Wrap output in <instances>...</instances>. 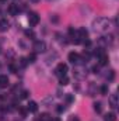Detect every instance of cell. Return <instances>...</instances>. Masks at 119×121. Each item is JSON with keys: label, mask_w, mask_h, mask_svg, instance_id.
<instances>
[{"label": "cell", "mask_w": 119, "mask_h": 121, "mask_svg": "<svg viewBox=\"0 0 119 121\" xmlns=\"http://www.w3.org/2000/svg\"><path fill=\"white\" fill-rule=\"evenodd\" d=\"M8 27H10V24L7 20H0V31H7Z\"/></svg>", "instance_id": "30bf717a"}, {"label": "cell", "mask_w": 119, "mask_h": 121, "mask_svg": "<svg viewBox=\"0 0 119 121\" xmlns=\"http://www.w3.org/2000/svg\"><path fill=\"white\" fill-rule=\"evenodd\" d=\"M27 97H28V91L23 90V91H21V99H27Z\"/></svg>", "instance_id": "e0dca14e"}, {"label": "cell", "mask_w": 119, "mask_h": 121, "mask_svg": "<svg viewBox=\"0 0 119 121\" xmlns=\"http://www.w3.org/2000/svg\"><path fill=\"white\" fill-rule=\"evenodd\" d=\"M8 13L11 16H17L18 14V6L17 4H10L8 6Z\"/></svg>", "instance_id": "8992f818"}, {"label": "cell", "mask_w": 119, "mask_h": 121, "mask_svg": "<svg viewBox=\"0 0 119 121\" xmlns=\"http://www.w3.org/2000/svg\"><path fill=\"white\" fill-rule=\"evenodd\" d=\"M25 35H27V37H31V38H34V37H35V35H34V32H32V31H25Z\"/></svg>", "instance_id": "d6986e66"}, {"label": "cell", "mask_w": 119, "mask_h": 121, "mask_svg": "<svg viewBox=\"0 0 119 121\" xmlns=\"http://www.w3.org/2000/svg\"><path fill=\"white\" fill-rule=\"evenodd\" d=\"M10 70H11L13 73H16V72H17V68H16L14 65H10Z\"/></svg>", "instance_id": "ffe728a7"}, {"label": "cell", "mask_w": 119, "mask_h": 121, "mask_svg": "<svg viewBox=\"0 0 119 121\" xmlns=\"http://www.w3.org/2000/svg\"><path fill=\"white\" fill-rule=\"evenodd\" d=\"M28 21H30L31 26H36V24L39 23V16H38V13L31 11L30 14H28Z\"/></svg>", "instance_id": "7a4b0ae2"}, {"label": "cell", "mask_w": 119, "mask_h": 121, "mask_svg": "<svg viewBox=\"0 0 119 121\" xmlns=\"http://www.w3.org/2000/svg\"><path fill=\"white\" fill-rule=\"evenodd\" d=\"M67 83H69V78H67V76H62V78H60V85H62V86H66Z\"/></svg>", "instance_id": "4fadbf2b"}, {"label": "cell", "mask_w": 119, "mask_h": 121, "mask_svg": "<svg viewBox=\"0 0 119 121\" xmlns=\"http://www.w3.org/2000/svg\"><path fill=\"white\" fill-rule=\"evenodd\" d=\"M94 110H95L97 113H101V111H102V106H101V103H94Z\"/></svg>", "instance_id": "5bb4252c"}, {"label": "cell", "mask_w": 119, "mask_h": 121, "mask_svg": "<svg viewBox=\"0 0 119 121\" xmlns=\"http://www.w3.org/2000/svg\"><path fill=\"white\" fill-rule=\"evenodd\" d=\"M34 49H35V52H44L46 49V44L44 41H36L34 44Z\"/></svg>", "instance_id": "3957f363"}, {"label": "cell", "mask_w": 119, "mask_h": 121, "mask_svg": "<svg viewBox=\"0 0 119 121\" xmlns=\"http://www.w3.org/2000/svg\"><path fill=\"white\" fill-rule=\"evenodd\" d=\"M109 104H111L112 108H116V107H118V94H116V93L111 94V97H109Z\"/></svg>", "instance_id": "277c9868"}, {"label": "cell", "mask_w": 119, "mask_h": 121, "mask_svg": "<svg viewBox=\"0 0 119 121\" xmlns=\"http://www.w3.org/2000/svg\"><path fill=\"white\" fill-rule=\"evenodd\" d=\"M92 70H94V73H98V70H99V68H98V66H94V68H92Z\"/></svg>", "instance_id": "7402d4cb"}, {"label": "cell", "mask_w": 119, "mask_h": 121, "mask_svg": "<svg viewBox=\"0 0 119 121\" xmlns=\"http://www.w3.org/2000/svg\"><path fill=\"white\" fill-rule=\"evenodd\" d=\"M0 1H6V0H0Z\"/></svg>", "instance_id": "4316f807"}, {"label": "cell", "mask_w": 119, "mask_h": 121, "mask_svg": "<svg viewBox=\"0 0 119 121\" xmlns=\"http://www.w3.org/2000/svg\"><path fill=\"white\" fill-rule=\"evenodd\" d=\"M48 120H49V114H48V113H44V114H41L39 121H48Z\"/></svg>", "instance_id": "9a60e30c"}, {"label": "cell", "mask_w": 119, "mask_h": 121, "mask_svg": "<svg viewBox=\"0 0 119 121\" xmlns=\"http://www.w3.org/2000/svg\"><path fill=\"white\" fill-rule=\"evenodd\" d=\"M8 86V79H7V76H0V87L1 89H4V87H7Z\"/></svg>", "instance_id": "52a82bcc"}, {"label": "cell", "mask_w": 119, "mask_h": 121, "mask_svg": "<svg viewBox=\"0 0 119 121\" xmlns=\"http://www.w3.org/2000/svg\"><path fill=\"white\" fill-rule=\"evenodd\" d=\"M101 93H102V94H107V93H108V86H102V87H101Z\"/></svg>", "instance_id": "ac0fdd59"}, {"label": "cell", "mask_w": 119, "mask_h": 121, "mask_svg": "<svg viewBox=\"0 0 119 121\" xmlns=\"http://www.w3.org/2000/svg\"><path fill=\"white\" fill-rule=\"evenodd\" d=\"M69 60H70L71 63H79L80 55H79L77 52H70V54H69Z\"/></svg>", "instance_id": "5b68a950"}, {"label": "cell", "mask_w": 119, "mask_h": 121, "mask_svg": "<svg viewBox=\"0 0 119 121\" xmlns=\"http://www.w3.org/2000/svg\"><path fill=\"white\" fill-rule=\"evenodd\" d=\"M30 1H32V3H38L39 0H30Z\"/></svg>", "instance_id": "d4e9b609"}, {"label": "cell", "mask_w": 119, "mask_h": 121, "mask_svg": "<svg viewBox=\"0 0 119 121\" xmlns=\"http://www.w3.org/2000/svg\"><path fill=\"white\" fill-rule=\"evenodd\" d=\"M104 121H116V116H115V113H108V114L104 117Z\"/></svg>", "instance_id": "8fae6325"}, {"label": "cell", "mask_w": 119, "mask_h": 121, "mask_svg": "<svg viewBox=\"0 0 119 121\" xmlns=\"http://www.w3.org/2000/svg\"><path fill=\"white\" fill-rule=\"evenodd\" d=\"M77 32L80 34V37H79V38H87V30H86V28H80Z\"/></svg>", "instance_id": "7c38bea8"}, {"label": "cell", "mask_w": 119, "mask_h": 121, "mask_svg": "<svg viewBox=\"0 0 119 121\" xmlns=\"http://www.w3.org/2000/svg\"><path fill=\"white\" fill-rule=\"evenodd\" d=\"M98 58H99V65H101V66L107 65V63H108V60H109V58H108V55H107V54H102V55H99Z\"/></svg>", "instance_id": "ba28073f"}, {"label": "cell", "mask_w": 119, "mask_h": 121, "mask_svg": "<svg viewBox=\"0 0 119 121\" xmlns=\"http://www.w3.org/2000/svg\"><path fill=\"white\" fill-rule=\"evenodd\" d=\"M66 73H67V65L66 63H59L58 68H56V75L59 78H62V76H66Z\"/></svg>", "instance_id": "6da1fadb"}, {"label": "cell", "mask_w": 119, "mask_h": 121, "mask_svg": "<svg viewBox=\"0 0 119 121\" xmlns=\"http://www.w3.org/2000/svg\"><path fill=\"white\" fill-rule=\"evenodd\" d=\"M20 113H21L23 116H25V114H27V111H25V110H23V108H20Z\"/></svg>", "instance_id": "cb8c5ba5"}, {"label": "cell", "mask_w": 119, "mask_h": 121, "mask_svg": "<svg viewBox=\"0 0 119 121\" xmlns=\"http://www.w3.org/2000/svg\"><path fill=\"white\" fill-rule=\"evenodd\" d=\"M27 59H28V62H31V63H32V62H35V59H36V55H35V54H30Z\"/></svg>", "instance_id": "2e32d148"}, {"label": "cell", "mask_w": 119, "mask_h": 121, "mask_svg": "<svg viewBox=\"0 0 119 121\" xmlns=\"http://www.w3.org/2000/svg\"><path fill=\"white\" fill-rule=\"evenodd\" d=\"M27 108H28V111H31V113H35L38 110V104L35 101H30L28 106H27Z\"/></svg>", "instance_id": "9c48e42d"}, {"label": "cell", "mask_w": 119, "mask_h": 121, "mask_svg": "<svg viewBox=\"0 0 119 121\" xmlns=\"http://www.w3.org/2000/svg\"><path fill=\"white\" fill-rule=\"evenodd\" d=\"M66 99H67V101H73V96H67Z\"/></svg>", "instance_id": "603a6c76"}, {"label": "cell", "mask_w": 119, "mask_h": 121, "mask_svg": "<svg viewBox=\"0 0 119 121\" xmlns=\"http://www.w3.org/2000/svg\"><path fill=\"white\" fill-rule=\"evenodd\" d=\"M51 121H60V118H53V120H51Z\"/></svg>", "instance_id": "484cf974"}, {"label": "cell", "mask_w": 119, "mask_h": 121, "mask_svg": "<svg viewBox=\"0 0 119 121\" xmlns=\"http://www.w3.org/2000/svg\"><path fill=\"white\" fill-rule=\"evenodd\" d=\"M58 111H59V113L64 111V107H63V106H59V107H58Z\"/></svg>", "instance_id": "44dd1931"}]
</instances>
